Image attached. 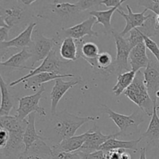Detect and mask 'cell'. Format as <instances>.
I'll return each instance as SVG.
<instances>
[{
	"label": "cell",
	"instance_id": "1",
	"mask_svg": "<svg viewBox=\"0 0 159 159\" xmlns=\"http://www.w3.org/2000/svg\"><path fill=\"white\" fill-rule=\"evenodd\" d=\"M93 116H79L68 113L67 110L51 115L50 124L41 132L45 141L52 143V146L58 144L64 139L75 136L77 130L84 124L94 121Z\"/></svg>",
	"mask_w": 159,
	"mask_h": 159
},
{
	"label": "cell",
	"instance_id": "2",
	"mask_svg": "<svg viewBox=\"0 0 159 159\" xmlns=\"http://www.w3.org/2000/svg\"><path fill=\"white\" fill-rule=\"evenodd\" d=\"M85 16V12H82L76 3L58 1L45 5L37 14V17L49 20L61 29L78 24Z\"/></svg>",
	"mask_w": 159,
	"mask_h": 159
},
{
	"label": "cell",
	"instance_id": "3",
	"mask_svg": "<svg viewBox=\"0 0 159 159\" xmlns=\"http://www.w3.org/2000/svg\"><path fill=\"white\" fill-rule=\"evenodd\" d=\"M124 93L130 101L139 107L141 111L144 112L146 115L152 116L155 102L149 96L144 83V72L141 70L137 71L134 82Z\"/></svg>",
	"mask_w": 159,
	"mask_h": 159
},
{
	"label": "cell",
	"instance_id": "4",
	"mask_svg": "<svg viewBox=\"0 0 159 159\" xmlns=\"http://www.w3.org/2000/svg\"><path fill=\"white\" fill-rule=\"evenodd\" d=\"M108 114L109 118L114 122L120 129L119 137H129L138 133V127L144 122V116L139 111H135L130 115H124L113 111L105 105H102Z\"/></svg>",
	"mask_w": 159,
	"mask_h": 159
},
{
	"label": "cell",
	"instance_id": "5",
	"mask_svg": "<svg viewBox=\"0 0 159 159\" xmlns=\"http://www.w3.org/2000/svg\"><path fill=\"white\" fill-rule=\"evenodd\" d=\"M31 16L32 13L30 8L17 1L12 2L6 6L2 3L0 7V26L7 25L12 29L27 21Z\"/></svg>",
	"mask_w": 159,
	"mask_h": 159
},
{
	"label": "cell",
	"instance_id": "6",
	"mask_svg": "<svg viewBox=\"0 0 159 159\" xmlns=\"http://www.w3.org/2000/svg\"><path fill=\"white\" fill-rule=\"evenodd\" d=\"M59 40L55 37L48 38L43 36L39 30H35L33 33L32 43L27 48L31 53V68L34 69L36 62L43 61L51 51L59 44Z\"/></svg>",
	"mask_w": 159,
	"mask_h": 159
},
{
	"label": "cell",
	"instance_id": "7",
	"mask_svg": "<svg viewBox=\"0 0 159 159\" xmlns=\"http://www.w3.org/2000/svg\"><path fill=\"white\" fill-rule=\"evenodd\" d=\"M96 19L90 16L86 20L80 22L75 26L68 28L60 29L56 33L55 37L61 41L67 37H71L75 40H82L84 37H99V33L93 30V26L96 24Z\"/></svg>",
	"mask_w": 159,
	"mask_h": 159
},
{
	"label": "cell",
	"instance_id": "8",
	"mask_svg": "<svg viewBox=\"0 0 159 159\" xmlns=\"http://www.w3.org/2000/svg\"><path fill=\"white\" fill-rule=\"evenodd\" d=\"M45 87L41 86L40 89L34 95L25 96L19 99V106L16 116L21 120H25L30 114L33 113H38L42 116H46V110L43 107L39 106L40 100L43 97Z\"/></svg>",
	"mask_w": 159,
	"mask_h": 159
},
{
	"label": "cell",
	"instance_id": "9",
	"mask_svg": "<svg viewBox=\"0 0 159 159\" xmlns=\"http://www.w3.org/2000/svg\"><path fill=\"white\" fill-rule=\"evenodd\" d=\"M68 61H63L57 55V51H56V48H54L52 51H51L48 57L43 61L40 66L37 67V68H34L30 71L26 75L23 76L20 79H17V80L12 82L9 84L10 87H14L19 83L24 82L26 79H29V78L32 77V76L36 75L37 74L43 72H53L57 73V74H61V66L65 64H68Z\"/></svg>",
	"mask_w": 159,
	"mask_h": 159
},
{
	"label": "cell",
	"instance_id": "10",
	"mask_svg": "<svg viewBox=\"0 0 159 159\" xmlns=\"http://www.w3.org/2000/svg\"><path fill=\"white\" fill-rule=\"evenodd\" d=\"M112 36L115 40L116 48V56L114 60L115 68L117 75L125 71H130V66L129 65V57L132 48L130 47L127 38L120 35V32L116 30L113 31Z\"/></svg>",
	"mask_w": 159,
	"mask_h": 159
},
{
	"label": "cell",
	"instance_id": "11",
	"mask_svg": "<svg viewBox=\"0 0 159 159\" xmlns=\"http://www.w3.org/2000/svg\"><path fill=\"white\" fill-rule=\"evenodd\" d=\"M119 138V134H112L106 135L101 132L100 129L96 125L94 128L90 129L87 131V137L85 143L82 147L77 152H83V153H93L100 150V147L110 138Z\"/></svg>",
	"mask_w": 159,
	"mask_h": 159
},
{
	"label": "cell",
	"instance_id": "12",
	"mask_svg": "<svg viewBox=\"0 0 159 159\" xmlns=\"http://www.w3.org/2000/svg\"><path fill=\"white\" fill-rule=\"evenodd\" d=\"M10 138L7 144L1 149L2 159H19L25 152V144L23 142L24 131L9 132Z\"/></svg>",
	"mask_w": 159,
	"mask_h": 159
},
{
	"label": "cell",
	"instance_id": "13",
	"mask_svg": "<svg viewBox=\"0 0 159 159\" xmlns=\"http://www.w3.org/2000/svg\"><path fill=\"white\" fill-rule=\"evenodd\" d=\"M37 26L36 22L30 23L29 25L25 28L23 31H22L20 34L14 37L13 39L6 41L0 42V49L2 51L3 49H7V48H27L30 46L32 43V36L34 33V27Z\"/></svg>",
	"mask_w": 159,
	"mask_h": 159
},
{
	"label": "cell",
	"instance_id": "14",
	"mask_svg": "<svg viewBox=\"0 0 159 159\" xmlns=\"http://www.w3.org/2000/svg\"><path fill=\"white\" fill-rule=\"evenodd\" d=\"M127 9L128 12L125 13L124 11L120 10V9H118L116 10V12L121 16L124 17L126 20V26L124 27V29L121 32H120L121 36L124 37V35L127 34V33L130 32L132 30L135 29V28L140 27V26H142L144 25V23H145V21L147 20H148L150 18L152 13L149 14V15L145 16L146 12H147L148 9H145L143 12H138V13H134L132 11L131 8L130 7V6H127Z\"/></svg>",
	"mask_w": 159,
	"mask_h": 159
},
{
	"label": "cell",
	"instance_id": "15",
	"mask_svg": "<svg viewBox=\"0 0 159 159\" xmlns=\"http://www.w3.org/2000/svg\"><path fill=\"white\" fill-rule=\"evenodd\" d=\"M80 79H79L78 80L68 81V82H65V81L63 80V79H57L54 81L55 83H54V87L51 89V94H50V97H51V115H54L57 113L56 110H57V105H58L59 102L62 99V97L65 96V93L70 89L73 88L76 85H78L80 82Z\"/></svg>",
	"mask_w": 159,
	"mask_h": 159
},
{
	"label": "cell",
	"instance_id": "16",
	"mask_svg": "<svg viewBox=\"0 0 159 159\" xmlns=\"http://www.w3.org/2000/svg\"><path fill=\"white\" fill-rule=\"evenodd\" d=\"M144 83L148 91L149 96L154 102H157L155 97L156 92L159 90V65L150 61L147 68L144 70Z\"/></svg>",
	"mask_w": 159,
	"mask_h": 159
},
{
	"label": "cell",
	"instance_id": "17",
	"mask_svg": "<svg viewBox=\"0 0 159 159\" xmlns=\"http://www.w3.org/2000/svg\"><path fill=\"white\" fill-rule=\"evenodd\" d=\"M144 42L139 43L131 50L129 57V63L131 70L134 71H140L142 68L145 69L150 63V59L147 55Z\"/></svg>",
	"mask_w": 159,
	"mask_h": 159
},
{
	"label": "cell",
	"instance_id": "18",
	"mask_svg": "<svg viewBox=\"0 0 159 159\" xmlns=\"http://www.w3.org/2000/svg\"><path fill=\"white\" fill-rule=\"evenodd\" d=\"M78 46V57L85 59L93 68L96 66V61L99 52V48L93 42H85L83 39L76 40Z\"/></svg>",
	"mask_w": 159,
	"mask_h": 159
},
{
	"label": "cell",
	"instance_id": "19",
	"mask_svg": "<svg viewBox=\"0 0 159 159\" xmlns=\"http://www.w3.org/2000/svg\"><path fill=\"white\" fill-rule=\"evenodd\" d=\"M72 74H57L53 72H43L32 76L24 81V88L26 89L36 90V89L41 87L42 85L51 81H55L57 79L64 78H74Z\"/></svg>",
	"mask_w": 159,
	"mask_h": 159
},
{
	"label": "cell",
	"instance_id": "20",
	"mask_svg": "<svg viewBox=\"0 0 159 159\" xmlns=\"http://www.w3.org/2000/svg\"><path fill=\"white\" fill-rule=\"evenodd\" d=\"M87 132L64 139L58 144L51 146L53 152H75L79 151L86 140Z\"/></svg>",
	"mask_w": 159,
	"mask_h": 159
},
{
	"label": "cell",
	"instance_id": "21",
	"mask_svg": "<svg viewBox=\"0 0 159 159\" xmlns=\"http://www.w3.org/2000/svg\"><path fill=\"white\" fill-rule=\"evenodd\" d=\"M32 55L27 48H23L20 52L11 56L5 61H1V68H7L11 69H30L33 70L31 67L26 66V62L31 58Z\"/></svg>",
	"mask_w": 159,
	"mask_h": 159
},
{
	"label": "cell",
	"instance_id": "22",
	"mask_svg": "<svg viewBox=\"0 0 159 159\" xmlns=\"http://www.w3.org/2000/svg\"><path fill=\"white\" fill-rule=\"evenodd\" d=\"M159 106L157 102L154 105L153 114L152 116L150 123L148 124L145 133L141 137L142 140H145L148 144H159V116L158 110Z\"/></svg>",
	"mask_w": 159,
	"mask_h": 159
},
{
	"label": "cell",
	"instance_id": "23",
	"mask_svg": "<svg viewBox=\"0 0 159 159\" xmlns=\"http://www.w3.org/2000/svg\"><path fill=\"white\" fill-rule=\"evenodd\" d=\"M121 5L122 4H120L115 7L110 8L107 10H93L89 12V16L96 19V24L99 23V24H102L103 26L104 30H105V34L112 35V33L114 30L111 24L112 16H113L115 11L121 8Z\"/></svg>",
	"mask_w": 159,
	"mask_h": 159
},
{
	"label": "cell",
	"instance_id": "24",
	"mask_svg": "<svg viewBox=\"0 0 159 159\" xmlns=\"http://www.w3.org/2000/svg\"><path fill=\"white\" fill-rule=\"evenodd\" d=\"M142 141V138H140L138 140H131V141H121L116 138H110L106 141L100 147V150L104 152H107L111 150L116 149H125V150H132L136 152L138 150V145Z\"/></svg>",
	"mask_w": 159,
	"mask_h": 159
},
{
	"label": "cell",
	"instance_id": "25",
	"mask_svg": "<svg viewBox=\"0 0 159 159\" xmlns=\"http://www.w3.org/2000/svg\"><path fill=\"white\" fill-rule=\"evenodd\" d=\"M0 88H1V106H0V116H8L14 107L15 99L9 93L6 82L3 79V76L0 77Z\"/></svg>",
	"mask_w": 159,
	"mask_h": 159
},
{
	"label": "cell",
	"instance_id": "26",
	"mask_svg": "<svg viewBox=\"0 0 159 159\" xmlns=\"http://www.w3.org/2000/svg\"><path fill=\"white\" fill-rule=\"evenodd\" d=\"M27 126L23 134V142L25 144V152H28L31 146L43 137L40 136L36 130L35 121H36V113H33L29 115L27 120ZM24 152V153H25Z\"/></svg>",
	"mask_w": 159,
	"mask_h": 159
},
{
	"label": "cell",
	"instance_id": "27",
	"mask_svg": "<svg viewBox=\"0 0 159 159\" xmlns=\"http://www.w3.org/2000/svg\"><path fill=\"white\" fill-rule=\"evenodd\" d=\"M59 54L61 58L66 60V61H75L79 59L76 40L71 37L64 39L60 45Z\"/></svg>",
	"mask_w": 159,
	"mask_h": 159
},
{
	"label": "cell",
	"instance_id": "28",
	"mask_svg": "<svg viewBox=\"0 0 159 159\" xmlns=\"http://www.w3.org/2000/svg\"><path fill=\"white\" fill-rule=\"evenodd\" d=\"M98 72L103 75L104 76H109L111 74L116 73L115 68L114 61L108 52H100L96 61V66L94 68Z\"/></svg>",
	"mask_w": 159,
	"mask_h": 159
},
{
	"label": "cell",
	"instance_id": "29",
	"mask_svg": "<svg viewBox=\"0 0 159 159\" xmlns=\"http://www.w3.org/2000/svg\"><path fill=\"white\" fill-rule=\"evenodd\" d=\"M27 120H21L16 116H0V124L2 128L6 129L9 132L25 131L27 126Z\"/></svg>",
	"mask_w": 159,
	"mask_h": 159
},
{
	"label": "cell",
	"instance_id": "30",
	"mask_svg": "<svg viewBox=\"0 0 159 159\" xmlns=\"http://www.w3.org/2000/svg\"><path fill=\"white\" fill-rule=\"evenodd\" d=\"M136 73V71L130 70V71H125V72L118 75L116 83L113 88V92L115 96H120L123 93H124L127 90V89L134 82Z\"/></svg>",
	"mask_w": 159,
	"mask_h": 159
},
{
	"label": "cell",
	"instance_id": "31",
	"mask_svg": "<svg viewBox=\"0 0 159 159\" xmlns=\"http://www.w3.org/2000/svg\"><path fill=\"white\" fill-rule=\"evenodd\" d=\"M78 7L82 12L96 10L102 5V0H78Z\"/></svg>",
	"mask_w": 159,
	"mask_h": 159
},
{
	"label": "cell",
	"instance_id": "32",
	"mask_svg": "<svg viewBox=\"0 0 159 159\" xmlns=\"http://www.w3.org/2000/svg\"><path fill=\"white\" fill-rule=\"evenodd\" d=\"M138 29H139V28H138ZM141 34H142V33H141ZM142 35H143V38H144V43H145L146 48H147V49H148L149 51L152 52V54H153L154 57H155L157 62H158V65H159V47H158V45L157 44L156 42H155V40H152L151 37H147V36L144 35L143 34H142Z\"/></svg>",
	"mask_w": 159,
	"mask_h": 159
},
{
	"label": "cell",
	"instance_id": "33",
	"mask_svg": "<svg viewBox=\"0 0 159 159\" xmlns=\"http://www.w3.org/2000/svg\"><path fill=\"white\" fill-rule=\"evenodd\" d=\"M138 5L140 6H144L145 9L152 11L155 15H159V2H155L152 0H139Z\"/></svg>",
	"mask_w": 159,
	"mask_h": 159
},
{
	"label": "cell",
	"instance_id": "34",
	"mask_svg": "<svg viewBox=\"0 0 159 159\" xmlns=\"http://www.w3.org/2000/svg\"><path fill=\"white\" fill-rule=\"evenodd\" d=\"M51 159H82L77 152H53Z\"/></svg>",
	"mask_w": 159,
	"mask_h": 159
},
{
	"label": "cell",
	"instance_id": "35",
	"mask_svg": "<svg viewBox=\"0 0 159 159\" xmlns=\"http://www.w3.org/2000/svg\"><path fill=\"white\" fill-rule=\"evenodd\" d=\"M82 159H106L105 152L103 151H97L93 153H83V152H77Z\"/></svg>",
	"mask_w": 159,
	"mask_h": 159
},
{
	"label": "cell",
	"instance_id": "36",
	"mask_svg": "<svg viewBox=\"0 0 159 159\" xmlns=\"http://www.w3.org/2000/svg\"><path fill=\"white\" fill-rule=\"evenodd\" d=\"M10 138V133L6 129L2 128L0 130V149H3L7 144Z\"/></svg>",
	"mask_w": 159,
	"mask_h": 159
},
{
	"label": "cell",
	"instance_id": "37",
	"mask_svg": "<svg viewBox=\"0 0 159 159\" xmlns=\"http://www.w3.org/2000/svg\"><path fill=\"white\" fill-rule=\"evenodd\" d=\"M124 149H116L105 152L106 159H122V152Z\"/></svg>",
	"mask_w": 159,
	"mask_h": 159
},
{
	"label": "cell",
	"instance_id": "38",
	"mask_svg": "<svg viewBox=\"0 0 159 159\" xmlns=\"http://www.w3.org/2000/svg\"><path fill=\"white\" fill-rule=\"evenodd\" d=\"M12 30L10 26L7 25H2L0 26V42L6 41L9 39V31Z\"/></svg>",
	"mask_w": 159,
	"mask_h": 159
},
{
	"label": "cell",
	"instance_id": "39",
	"mask_svg": "<svg viewBox=\"0 0 159 159\" xmlns=\"http://www.w3.org/2000/svg\"><path fill=\"white\" fill-rule=\"evenodd\" d=\"M127 0H102V5H104L108 8H113L118 6L120 4H122Z\"/></svg>",
	"mask_w": 159,
	"mask_h": 159
},
{
	"label": "cell",
	"instance_id": "40",
	"mask_svg": "<svg viewBox=\"0 0 159 159\" xmlns=\"http://www.w3.org/2000/svg\"><path fill=\"white\" fill-rule=\"evenodd\" d=\"M19 159H43V158H40V157L38 156H36V155H30V154L28 153H23Z\"/></svg>",
	"mask_w": 159,
	"mask_h": 159
},
{
	"label": "cell",
	"instance_id": "41",
	"mask_svg": "<svg viewBox=\"0 0 159 159\" xmlns=\"http://www.w3.org/2000/svg\"><path fill=\"white\" fill-rule=\"evenodd\" d=\"M16 1H17L18 2H20V4H23V5H24V6H30L31 4H33L34 2L37 1V0H16Z\"/></svg>",
	"mask_w": 159,
	"mask_h": 159
},
{
	"label": "cell",
	"instance_id": "42",
	"mask_svg": "<svg viewBox=\"0 0 159 159\" xmlns=\"http://www.w3.org/2000/svg\"><path fill=\"white\" fill-rule=\"evenodd\" d=\"M146 152H147V149H146V148H142L141 149V152H140L139 159H147Z\"/></svg>",
	"mask_w": 159,
	"mask_h": 159
},
{
	"label": "cell",
	"instance_id": "43",
	"mask_svg": "<svg viewBox=\"0 0 159 159\" xmlns=\"http://www.w3.org/2000/svg\"><path fill=\"white\" fill-rule=\"evenodd\" d=\"M122 159H131V156H130V153L127 152L125 149L122 152Z\"/></svg>",
	"mask_w": 159,
	"mask_h": 159
},
{
	"label": "cell",
	"instance_id": "44",
	"mask_svg": "<svg viewBox=\"0 0 159 159\" xmlns=\"http://www.w3.org/2000/svg\"><path fill=\"white\" fill-rule=\"evenodd\" d=\"M155 23H156V30L159 31V15H157L155 17Z\"/></svg>",
	"mask_w": 159,
	"mask_h": 159
},
{
	"label": "cell",
	"instance_id": "45",
	"mask_svg": "<svg viewBox=\"0 0 159 159\" xmlns=\"http://www.w3.org/2000/svg\"><path fill=\"white\" fill-rule=\"evenodd\" d=\"M152 2H159V0H152Z\"/></svg>",
	"mask_w": 159,
	"mask_h": 159
},
{
	"label": "cell",
	"instance_id": "46",
	"mask_svg": "<svg viewBox=\"0 0 159 159\" xmlns=\"http://www.w3.org/2000/svg\"><path fill=\"white\" fill-rule=\"evenodd\" d=\"M157 103H158V102H157ZM158 106H159V103H158Z\"/></svg>",
	"mask_w": 159,
	"mask_h": 159
}]
</instances>
